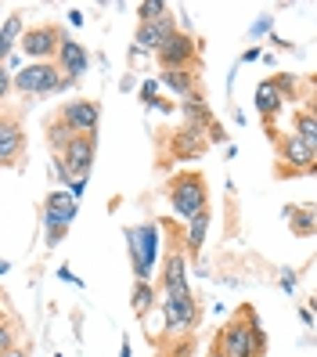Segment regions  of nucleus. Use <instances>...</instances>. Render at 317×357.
Instances as JSON below:
<instances>
[{
    "mask_svg": "<svg viewBox=\"0 0 317 357\" xmlns=\"http://www.w3.org/2000/svg\"><path fill=\"white\" fill-rule=\"evenodd\" d=\"M166 15H170V8H166L162 0H144V4L137 8L141 26H148V22H159V18H166Z\"/></svg>",
    "mask_w": 317,
    "mask_h": 357,
    "instance_id": "obj_23",
    "label": "nucleus"
},
{
    "mask_svg": "<svg viewBox=\"0 0 317 357\" xmlns=\"http://www.w3.org/2000/svg\"><path fill=\"white\" fill-rule=\"evenodd\" d=\"M4 357H26V354H22V350H8Z\"/></svg>",
    "mask_w": 317,
    "mask_h": 357,
    "instance_id": "obj_28",
    "label": "nucleus"
},
{
    "mask_svg": "<svg viewBox=\"0 0 317 357\" xmlns=\"http://www.w3.org/2000/svg\"><path fill=\"white\" fill-rule=\"evenodd\" d=\"M256 58H260V47H249V51L242 54V61H256Z\"/></svg>",
    "mask_w": 317,
    "mask_h": 357,
    "instance_id": "obj_26",
    "label": "nucleus"
},
{
    "mask_svg": "<svg viewBox=\"0 0 317 357\" xmlns=\"http://www.w3.org/2000/svg\"><path fill=\"white\" fill-rule=\"evenodd\" d=\"M177 33V22H173V15H166V18H159V22H148V26H141L137 22V51H162V44L170 40Z\"/></svg>",
    "mask_w": 317,
    "mask_h": 357,
    "instance_id": "obj_13",
    "label": "nucleus"
},
{
    "mask_svg": "<svg viewBox=\"0 0 317 357\" xmlns=\"http://www.w3.org/2000/svg\"><path fill=\"white\" fill-rule=\"evenodd\" d=\"M126 238H130V253H134L137 282H148V275H152V260H155V227H152V224L130 227V231H126Z\"/></svg>",
    "mask_w": 317,
    "mask_h": 357,
    "instance_id": "obj_5",
    "label": "nucleus"
},
{
    "mask_svg": "<svg viewBox=\"0 0 317 357\" xmlns=\"http://www.w3.org/2000/svg\"><path fill=\"white\" fill-rule=\"evenodd\" d=\"M267 29H270V18H260V22L252 26V36H256V33H267Z\"/></svg>",
    "mask_w": 317,
    "mask_h": 357,
    "instance_id": "obj_25",
    "label": "nucleus"
},
{
    "mask_svg": "<svg viewBox=\"0 0 317 357\" xmlns=\"http://www.w3.org/2000/svg\"><path fill=\"white\" fill-rule=\"evenodd\" d=\"M285 83L288 79H263L260 87H256V112L263 116V119H274L281 112V105H285Z\"/></svg>",
    "mask_w": 317,
    "mask_h": 357,
    "instance_id": "obj_14",
    "label": "nucleus"
},
{
    "mask_svg": "<svg viewBox=\"0 0 317 357\" xmlns=\"http://www.w3.org/2000/svg\"><path fill=\"white\" fill-rule=\"evenodd\" d=\"M58 69L65 73V79L76 83L83 73L91 69V54L83 51V44H76L72 36H65V40H61V51H58Z\"/></svg>",
    "mask_w": 317,
    "mask_h": 357,
    "instance_id": "obj_12",
    "label": "nucleus"
},
{
    "mask_svg": "<svg viewBox=\"0 0 317 357\" xmlns=\"http://www.w3.org/2000/svg\"><path fill=\"white\" fill-rule=\"evenodd\" d=\"M152 307H155L152 285H148V282H137V285H134V314H137V318H148V314H152Z\"/></svg>",
    "mask_w": 317,
    "mask_h": 357,
    "instance_id": "obj_22",
    "label": "nucleus"
},
{
    "mask_svg": "<svg viewBox=\"0 0 317 357\" xmlns=\"http://www.w3.org/2000/svg\"><path fill=\"white\" fill-rule=\"evenodd\" d=\"M26 149V130H18L15 119H4L0 123V159H4L8 166H15V159L22 155Z\"/></svg>",
    "mask_w": 317,
    "mask_h": 357,
    "instance_id": "obj_16",
    "label": "nucleus"
},
{
    "mask_svg": "<svg viewBox=\"0 0 317 357\" xmlns=\"http://www.w3.org/2000/svg\"><path fill=\"white\" fill-rule=\"evenodd\" d=\"M206 227H209V213H202L199 220L187 224V249H192V253H199V245L206 242Z\"/></svg>",
    "mask_w": 317,
    "mask_h": 357,
    "instance_id": "obj_24",
    "label": "nucleus"
},
{
    "mask_svg": "<svg viewBox=\"0 0 317 357\" xmlns=\"http://www.w3.org/2000/svg\"><path fill=\"white\" fill-rule=\"evenodd\" d=\"M58 119L65 123L72 134H94L98 119H101V109H98L94 101H87V98H76V101H65V105H61Z\"/></svg>",
    "mask_w": 317,
    "mask_h": 357,
    "instance_id": "obj_8",
    "label": "nucleus"
},
{
    "mask_svg": "<svg viewBox=\"0 0 317 357\" xmlns=\"http://www.w3.org/2000/svg\"><path fill=\"white\" fill-rule=\"evenodd\" d=\"M285 217H288L292 235H300V238H307V235H314V231H317V209L314 206H288Z\"/></svg>",
    "mask_w": 317,
    "mask_h": 357,
    "instance_id": "obj_17",
    "label": "nucleus"
},
{
    "mask_svg": "<svg viewBox=\"0 0 317 357\" xmlns=\"http://www.w3.org/2000/svg\"><path fill=\"white\" fill-rule=\"evenodd\" d=\"M123 357H130V347H123Z\"/></svg>",
    "mask_w": 317,
    "mask_h": 357,
    "instance_id": "obj_30",
    "label": "nucleus"
},
{
    "mask_svg": "<svg viewBox=\"0 0 317 357\" xmlns=\"http://www.w3.org/2000/svg\"><path fill=\"white\" fill-rule=\"evenodd\" d=\"M307 112H310V116L317 119V91H314V98H310V109H307Z\"/></svg>",
    "mask_w": 317,
    "mask_h": 357,
    "instance_id": "obj_27",
    "label": "nucleus"
},
{
    "mask_svg": "<svg viewBox=\"0 0 317 357\" xmlns=\"http://www.w3.org/2000/svg\"><path fill=\"white\" fill-rule=\"evenodd\" d=\"M292 127H295L292 134L300 137V141L307 144V149H310V152L317 155V119H314V116H310V112L303 109V112H295V119H292Z\"/></svg>",
    "mask_w": 317,
    "mask_h": 357,
    "instance_id": "obj_21",
    "label": "nucleus"
},
{
    "mask_svg": "<svg viewBox=\"0 0 317 357\" xmlns=\"http://www.w3.org/2000/svg\"><path fill=\"white\" fill-rule=\"evenodd\" d=\"M209 357H224V354H220V350H217V347H213V350H209Z\"/></svg>",
    "mask_w": 317,
    "mask_h": 357,
    "instance_id": "obj_29",
    "label": "nucleus"
},
{
    "mask_svg": "<svg viewBox=\"0 0 317 357\" xmlns=\"http://www.w3.org/2000/svg\"><path fill=\"white\" fill-rule=\"evenodd\" d=\"M195 54H199V44H195V40L187 36V33L177 29V33L162 44V51H159L155 58H159L162 69H187V66L195 61Z\"/></svg>",
    "mask_w": 317,
    "mask_h": 357,
    "instance_id": "obj_10",
    "label": "nucleus"
},
{
    "mask_svg": "<svg viewBox=\"0 0 317 357\" xmlns=\"http://www.w3.org/2000/svg\"><path fill=\"white\" fill-rule=\"evenodd\" d=\"M162 87H170L180 98H195V76L192 69H162Z\"/></svg>",
    "mask_w": 317,
    "mask_h": 357,
    "instance_id": "obj_19",
    "label": "nucleus"
},
{
    "mask_svg": "<svg viewBox=\"0 0 317 357\" xmlns=\"http://www.w3.org/2000/svg\"><path fill=\"white\" fill-rule=\"evenodd\" d=\"M76 217V199L72 192H51L47 195V242H61V235H65V227L72 224Z\"/></svg>",
    "mask_w": 317,
    "mask_h": 357,
    "instance_id": "obj_6",
    "label": "nucleus"
},
{
    "mask_svg": "<svg viewBox=\"0 0 317 357\" xmlns=\"http://www.w3.org/2000/svg\"><path fill=\"white\" fill-rule=\"evenodd\" d=\"M15 87L22 94H54V91H65V76H61L54 61H33L15 76Z\"/></svg>",
    "mask_w": 317,
    "mask_h": 357,
    "instance_id": "obj_3",
    "label": "nucleus"
},
{
    "mask_svg": "<svg viewBox=\"0 0 317 357\" xmlns=\"http://www.w3.org/2000/svg\"><path fill=\"white\" fill-rule=\"evenodd\" d=\"M61 36L54 26H33V29H26V36H22V54L26 58H33V61H47V58H54L58 51H61Z\"/></svg>",
    "mask_w": 317,
    "mask_h": 357,
    "instance_id": "obj_4",
    "label": "nucleus"
},
{
    "mask_svg": "<svg viewBox=\"0 0 317 357\" xmlns=\"http://www.w3.org/2000/svg\"><path fill=\"white\" fill-rule=\"evenodd\" d=\"M170 152L177 155V159H199L202 152H206V130H195V127H180L177 134H173V141H170Z\"/></svg>",
    "mask_w": 317,
    "mask_h": 357,
    "instance_id": "obj_15",
    "label": "nucleus"
},
{
    "mask_svg": "<svg viewBox=\"0 0 317 357\" xmlns=\"http://www.w3.org/2000/svg\"><path fill=\"white\" fill-rule=\"evenodd\" d=\"M22 36H26V29H22V18L18 15H8L4 18V29H0V58H11V51H15V44H22Z\"/></svg>",
    "mask_w": 317,
    "mask_h": 357,
    "instance_id": "obj_20",
    "label": "nucleus"
},
{
    "mask_svg": "<svg viewBox=\"0 0 317 357\" xmlns=\"http://www.w3.org/2000/svg\"><path fill=\"white\" fill-rule=\"evenodd\" d=\"M166 192H170V206L180 220H199L206 213V202H209V192H206V177L199 170H180L170 177L166 184Z\"/></svg>",
    "mask_w": 317,
    "mask_h": 357,
    "instance_id": "obj_2",
    "label": "nucleus"
},
{
    "mask_svg": "<svg viewBox=\"0 0 317 357\" xmlns=\"http://www.w3.org/2000/svg\"><path fill=\"white\" fill-rule=\"evenodd\" d=\"M61 162H65V170L72 174V181H83L91 174V162H94V134H76L65 152H61Z\"/></svg>",
    "mask_w": 317,
    "mask_h": 357,
    "instance_id": "obj_9",
    "label": "nucleus"
},
{
    "mask_svg": "<svg viewBox=\"0 0 317 357\" xmlns=\"http://www.w3.org/2000/svg\"><path fill=\"white\" fill-rule=\"evenodd\" d=\"M184 119H187L184 127H195V130H213V127H217L202 98H187V101H184Z\"/></svg>",
    "mask_w": 317,
    "mask_h": 357,
    "instance_id": "obj_18",
    "label": "nucleus"
},
{
    "mask_svg": "<svg viewBox=\"0 0 317 357\" xmlns=\"http://www.w3.org/2000/svg\"><path fill=\"white\" fill-rule=\"evenodd\" d=\"M162 318H166V332H184L199 325V303L195 296H162Z\"/></svg>",
    "mask_w": 317,
    "mask_h": 357,
    "instance_id": "obj_7",
    "label": "nucleus"
},
{
    "mask_svg": "<svg viewBox=\"0 0 317 357\" xmlns=\"http://www.w3.org/2000/svg\"><path fill=\"white\" fill-rule=\"evenodd\" d=\"M217 350H220L224 357H263L267 335H263V328H260V318H252V310L242 307L235 318L220 328Z\"/></svg>",
    "mask_w": 317,
    "mask_h": 357,
    "instance_id": "obj_1",
    "label": "nucleus"
},
{
    "mask_svg": "<svg viewBox=\"0 0 317 357\" xmlns=\"http://www.w3.org/2000/svg\"><path fill=\"white\" fill-rule=\"evenodd\" d=\"M278 159L285 162V170H281V174H310L314 166H317V155H314L295 134L278 137Z\"/></svg>",
    "mask_w": 317,
    "mask_h": 357,
    "instance_id": "obj_11",
    "label": "nucleus"
}]
</instances>
